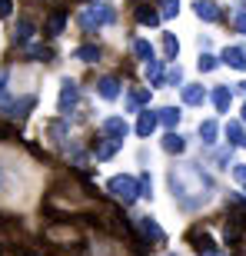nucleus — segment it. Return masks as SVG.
I'll return each mask as SVG.
<instances>
[{"label":"nucleus","mask_w":246,"mask_h":256,"mask_svg":"<svg viewBox=\"0 0 246 256\" xmlns=\"http://www.w3.org/2000/svg\"><path fill=\"white\" fill-rule=\"evenodd\" d=\"M76 20H80V27H84L86 34H96L104 24L114 20V10L106 7V4H90V7H84L80 14H76Z\"/></svg>","instance_id":"obj_2"},{"label":"nucleus","mask_w":246,"mask_h":256,"mask_svg":"<svg viewBox=\"0 0 246 256\" xmlns=\"http://www.w3.org/2000/svg\"><path fill=\"white\" fill-rule=\"evenodd\" d=\"M170 256H173V253H170Z\"/></svg>","instance_id":"obj_37"},{"label":"nucleus","mask_w":246,"mask_h":256,"mask_svg":"<svg viewBox=\"0 0 246 256\" xmlns=\"http://www.w3.org/2000/svg\"><path fill=\"white\" fill-rule=\"evenodd\" d=\"M100 130H104L106 136H114V140H123V136L130 133V124H126L123 116H106L104 124H100Z\"/></svg>","instance_id":"obj_5"},{"label":"nucleus","mask_w":246,"mask_h":256,"mask_svg":"<svg viewBox=\"0 0 246 256\" xmlns=\"http://www.w3.org/2000/svg\"><path fill=\"white\" fill-rule=\"evenodd\" d=\"M136 226H140V233L146 240H153V243H163V240H166V233L160 230V223H156L153 216H140V220H136Z\"/></svg>","instance_id":"obj_6"},{"label":"nucleus","mask_w":246,"mask_h":256,"mask_svg":"<svg viewBox=\"0 0 246 256\" xmlns=\"http://www.w3.org/2000/svg\"><path fill=\"white\" fill-rule=\"evenodd\" d=\"M76 100H80V86L74 84V80H64V90H60V114H70L76 106Z\"/></svg>","instance_id":"obj_4"},{"label":"nucleus","mask_w":246,"mask_h":256,"mask_svg":"<svg viewBox=\"0 0 246 256\" xmlns=\"http://www.w3.org/2000/svg\"><path fill=\"white\" fill-rule=\"evenodd\" d=\"M196 17L206 20V24H216L220 20V4H213V0H196Z\"/></svg>","instance_id":"obj_10"},{"label":"nucleus","mask_w":246,"mask_h":256,"mask_svg":"<svg viewBox=\"0 0 246 256\" xmlns=\"http://www.w3.org/2000/svg\"><path fill=\"white\" fill-rule=\"evenodd\" d=\"M166 84H173V86H176V84H183V70H180V66H173L170 74H166Z\"/></svg>","instance_id":"obj_32"},{"label":"nucleus","mask_w":246,"mask_h":256,"mask_svg":"<svg viewBox=\"0 0 246 256\" xmlns=\"http://www.w3.org/2000/svg\"><path fill=\"white\" fill-rule=\"evenodd\" d=\"M170 186H173V196L180 200L186 210H196L200 203H206L210 193H213V180H210L200 166H193V163L173 166L170 170Z\"/></svg>","instance_id":"obj_1"},{"label":"nucleus","mask_w":246,"mask_h":256,"mask_svg":"<svg viewBox=\"0 0 246 256\" xmlns=\"http://www.w3.org/2000/svg\"><path fill=\"white\" fill-rule=\"evenodd\" d=\"M133 54L140 60H153V44L150 40H133Z\"/></svg>","instance_id":"obj_26"},{"label":"nucleus","mask_w":246,"mask_h":256,"mask_svg":"<svg viewBox=\"0 0 246 256\" xmlns=\"http://www.w3.org/2000/svg\"><path fill=\"white\" fill-rule=\"evenodd\" d=\"M116 146H120V140H114V136H106V140L94 143V156H96V160H110V156L116 153Z\"/></svg>","instance_id":"obj_13"},{"label":"nucleus","mask_w":246,"mask_h":256,"mask_svg":"<svg viewBox=\"0 0 246 256\" xmlns=\"http://www.w3.org/2000/svg\"><path fill=\"white\" fill-rule=\"evenodd\" d=\"M74 57L84 60V64H94V60H100V50H96V47H76Z\"/></svg>","instance_id":"obj_27"},{"label":"nucleus","mask_w":246,"mask_h":256,"mask_svg":"<svg viewBox=\"0 0 246 256\" xmlns=\"http://www.w3.org/2000/svg\"><path fill=\"white\" fill-rule=\"evenodd\" d=\"M233 180L246 186V163H236V166H233Z\"/></svg>","instance_id":"obj_31"},{"label":"nucleus","mask_w":246,"mask_h":256,"mask_svg":"<svg viewBox=\"0 0 246 256\" xmlns=\"http://www.w3.org/2000/svg\"><path fill=\"white\" fill-rule=\"evenodd\" d=\"M143 104H150V90H133L130 100H126V114H136Z\"/></svg>","instance_id":"obj_16"},{"label":"nucleus","mask_w":246,"mask_h":256,"mask_svg":"<svg viewBox=\"0 0 246 256\" xmlns=\"http://www.w3.org/2000/svg\"><path fill=\"white\" fill-rule=\"evenodd\" d=\"M34 104H37V96H34V94H30V96H20L17 104H14V106H7L4 114H7L10 120H20V116H27V110H34Z\"/></svg>","instance_id":"obj_8"},{"label":"nucleus","mask_w":246,"mask_h":256,"mask_svg":"<svg viewBox=\"0 0 246 256\" xmlns=\"http://www.w3.org/2000/svg\"><path fill=\"white\" fill-rule=\"evenodd\" d=\"M30 37H34V20H30V17H20L17 20V40H20V44H27Z\"/></svg>","instance_id":"obj_23"},{"label":"nucleus","mask_w":246,"mask_h":256,"mask_svg":"<svg viewBox=\"0 0 246 256\" xmlns=\"http://www.w3.org/2000/svg\"><path fill=\"white\" fill-rule=\"evenodd\" d=\"M136 20L146 24V27H156V24H160V14H156L153 7H136Z\"/></svg>","instance_id":"obj_20"},{"label":"nucleus","mask_w":246,"mask_h":256,"mask_svg":"<svg viewBox=\"0 0 246 256\" xmlns=\"http://www.w3.org/2000/svg\"><path fill=\"white\" fill-rule=\"evenodd\" d=\"M150 190H153V180H150V173H143L140 176V196H150Z\"/></svg>","instance_id":"obj_30"},{"label":"nucleus","mask_w":246,"mask_h":256,"mask_svg":"<svg viewBox=\"0 0 246 256\" xmlns=\"http://www.w3.org/2000/svg\"><path fill=\"white\" fill-rule=\"evenodd\" d=\"M163 54H166V60H176V54H180V40L173 34H163Z\"/></svg>","instance_id":"obj_25"},{"label":"nucleus","mask_w":246,"mask_h":256,"mask_svg":"<svg viewBox=\"0 0 246 256\" xmlns=\"http://www.w3.org/2000/svg\"><path fill=\"white\" fill-rule=\"evenodd\" d=\"M230 100H233V90H230V86H216V90H213V106H216L220 114L230 110Z\"/></svg>","instance_id":"obj_15"},{"label":"nucleus","mask_w":246,"mask_h":256,"mask_svg":"<svg viewBox=\"0 0 246 256\" xmlns=\"http://www.w3.org/2000/svg\"><path fill=\"white\" fill-rule=\"evenodd\" d=\"M220 60L226 66H233V70H246V50H240V47H226Z\"/></svg>","instance_id":"obj_9"},{"label":"nucleus","mask_w":246,"mask_h":256,"mask_svg":"<svg viewBox=\"0 0 246 256\" xmlns=\"http://www.w3.org/2000/svg\"><path fill=\"white\" fill-rule=\"evenodd\" d=\"M156 124H160V116L153 114V110H143L140 120H136V133H140V136H150V133L156 130Z\"/></svg>","instance_id":"obj_11"},{"label":"nucleus","mask_w":246,"mask_h":256,"mask_svg":"<svg viewBox=\"0 0 246 256\" xmlns=\"http://www.w3.org/2000/svg\"><path fill=\"white\" fill-rule=\"evenodd\" d=\"M10 7H14L10 0H0V17H10Z\"/></svg>","instance_id":"obj_34"},{"label":"nucleus","mask_w":246,"mask_h":256,"mask_svg":"<svg viewBox=\"0 0 246 256\" xmlns=\"http://www.w3.org/2000/svg\"><path fill=\"white\" fill-rule=\"evenodd\" d=\"M203 100H206V90H203L200 84L183 86V104H190V106H203Z\"/></svg>","instance_id":"obj_12"},{"label":"nucleus","mask_w":246,"mask_h":256,"mask_svg":"<svg viewBox=\"0 0 246 256\" xmlns=\"http://www.w3.org/2000/svg\"><path fill=\"white\" fill-rule=\"evenodd\" d=\"M193 243H196V253H200V256H216V250H213V240H210L206 233H203V236L196 233V236H193Z\"/></svg>","instance_id":"obj_24"},{"label":"nucleus","mask_w":246,"mask_h":256,"mask_svg":"<svg viewBox=\"0 0 246 256\" xmlns=\"http://www.w3.org/2000/svg\"><path fill=\"white\" fill-rule=\"evenodd\" d=\"M216 64L220 60L213 57V54H203V57H200V70H203V74H206V70H216Z\"/></svg>","instance_id":"obj_29"},{"label":"nucleus","mask_w":246,"mask_h":256,"mask_svg":"<svg viewBox=\"0 0 246 256\" xmlns=\"http://www.w3.org/2000/svg\"><path fill=\"white\" fill-rule=\"evenodd\" d=\"M96 90H100L104 100H116V96H120V84H116V76H104V80L96 84Z\"/></svg>","instance_id":"obj_14"},{"label":"nucleus","mask_w":246,"mask_h":256,"mask_svg":"<svg viewBox=\"0 0 246 256\" xmlns=\"http://www.w3.org/2000/svg\"><path fill=\"white\" fill-rule=\"evenodd\" d=\"M4 86H7V70H0V96H4Z\"/></svg>","instance_id":"obj_35"},{"label":"nucleus","mask_w":246,"mask_h":256,"mask_svg":"<svg viewBox=\"0 0 246 256\" xmlns=\"http://www.w3.org/2000/svg\"><path fill=\"white\" fill-rule=\"evenodd\" d=\"M216 133H220L216 120H203V124H200V136H203V143H216Z\"/></svg>","instance_id":"obj_22"},{"label":"nucleus","mask_w":246,"mask_h":256,"mask_svg":"<svg viewBox=\"0 0 246 256\" xmlns=\"http://www.w3.org/2000/svg\"><path fill=\"white\" fill-rule=\"evenodd\" d=\"M156 4L163 7V17H173V14L180 10V0H156Z\"/></svg>","instance_id":"obj_28"},{"label":"nucleus","mask_w":246,"mask_h":256,"mask_svg":"<svg viewBox=\"0 0 246 256\" xmlns=\"http://www.w3.org/2000/svg\"><path fill=\"white\" fill-rule=\"evenodd\" d=\"M243 120H246V106H243Z\"/></svg>","instance_id":"obj_36"},{"label":"nucleus","mask_w":246,"mask_h":256,"mask_svg":"<svg viewBox=\"0 0 246 256\" xmlns=\"http://www.w3.org/2000/svg\"><path fill=\"white\" fill-rule=\"evenodd\" d=\"M146 76H150V84L153 86H160L163 84V60H146Z\"/></svg>","instance_id":"obj_18"},{"label":"nucleus","mask_w":246,"mask_h":256,"mask_svg":"<svg viewBox=\"0 0 246 256\" xmlns=\"http://www.w3.org/2000/svg\"><path fill=\"white\" fill-rule=\"evenodd\" d=\"M163 150L166 153H183L186 150V140H183L180 133H166V136H163Z\"/></svg>","instance_id":"obj_17"},{"label":"nucleus","mask_w":246,"mask_h":256,"mask_svg":"<svg viewBox=\"0 0 246 256\" xmlns=\"http://www.w3.org/2000/svg\"><path fill=\"white\" fill-rule=\"evenodd\" d=\"M156 116H160V124L163 126H176V124H180V110H176V106H163V110H160V114H156Z\"/></svg>","instance_id":"obj_21"},{"label":"nucleus","mask_w":246,"mask_h":256,"mask_svg":"<svg viewBox=\"0 0 246 256\" xmlns=\"http://www.w3.org/2000/svg\"><path fill=\"white\" fill-rule=\"evenodd\" d=\"M64 24H66V10L64 7H54L47 17V37H57V34H64Z\"/></svg>","instance_id":"obj_7"},{"label":"nucleus","mask_w":246,"mask_h":256,"mask_svg":"<svg viewBox=\"0 0 246 256\" xmlns=\"http://www.w3.org/2000/svg\"><path fill=\"white\" fill-rule=\"evenodd\" d=\"M233 30H240V34H246V14L240 10L236 17H233Z\"/></svg>","instance_id":"obj_33"},{"label":"nucleus","mask_w":246,"mask_h":256,"mask_svg":"<svg viewBox=\"0 0 246 256\" xmlns=\"http://www.w3.org/2000/svg\"><path fill=\"white\" fill-rule=\"evenodd\" d=\"M226 136H230V146H236V143H243V140H246L243 124H240V120H230V124H226Z\"/></svg>","instance_id":"obj_19"},{"label":"nucleus","mask_w":246,"mask_h":256,"mask_svg":"<svg viewBox=\"0 0 246 256\" xmlns=\"http://www.w3.org/2000/svg\"><path fill=\"white\" fill-rule=\"evenodd\" d=\"M106 186H110L114 200H120L123 206H126V203H133V200L140 196V180H136V176H130V173H120V176H114V180L106 183Z\"/></svg>","instance_id":"obj_3"}]
</instances>
